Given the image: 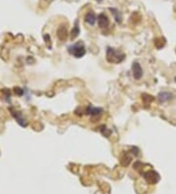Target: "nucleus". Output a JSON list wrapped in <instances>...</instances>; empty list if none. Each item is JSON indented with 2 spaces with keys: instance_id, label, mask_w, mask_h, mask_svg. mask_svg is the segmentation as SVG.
Here are the masks:
<instances>
[{
  "instance_id": "obj_1",
  "label": "nucleus",
  "mask_w": 176,
  "mask_h": 194,
  "mask_svg": "<svg viewBox=\"0 0 176 194\" xmlns=\"http://www.w3.org/2000/svg\"><path fill=\"white\" fill-rule=\"evenodd\" d=\"M106 57H107V61L110 62V63L119 64L124 60L125 55L119 50H116V49L112 48V47H108Z\"/></svg>"
},
{
  "instance_id": "obj_2",
  "label": "nucleus",
  "mask_w": 176,
  "mask_h": 194,
  "mask_svg": "<svg viewBox=\"0 0 176 194\" xmlns=\"http://www.w3.org/2000/svg\"><path fill=\"white\" fill-rule=\"evenodd\" d=\"M68 51L70 54L74 56L75 58H81L86 53L84 43H83L82 41H78V42L74 43L73 45H70L68 47Z\"/></svg>"
},
{
  "instance_id": "obj_3",
  "label": "nucleus",
  "mask_w": 176,
  "mask_h": 194,
  "mask_svg": "<svg viewBox=\"0 0 176 194\" xmlns=\"http://www.w3.org/2000/svg\"><path fill=\"white\" fill-rule=\"evenodd\" d=\"M143 176H144L145 180H146L149 184H156V183H158V181H160V179H161L160 175H158L157 172H155V171H153V170L146 172L145 174L143 175Z\"/></svg>"
},
{
  "instance_id": "obj_4",
  "label": "nucleus",
  "mask_w": 176,
  "mask_h": 194,
  "mask_svg": "<svg viewBox=\"0 0 176 194\" xmlns=\"http://www.w3.org/2000/svg\"><path fill=\"white\" fill-rule=\"evenodd\" d=\"M132 74L135 80H140L143 77V69H142L141 65L138 62H134L132 65Z\"/></svg>"
},
{
  "instance_id": "obj_5",
  "label": "nucleus",
  "mask_w": 176,
  "mask_h": 194,
  "mask_svg": "<svg viewBox=\"0 0 176 194\" xmlns=\"http://www.w3.org/2000/svg\"><path fill=\"white\" fill-rule=\"evenodd\" d=\"M57 35H58V38L61 41H66L69 36V32H68V28H67V27L61 26L59 28L58 31H57Z\"/></svg>"
},
{
  "instance_id": "obj_6",
  "label": "nucleus",
  "mask_w": 176,
  "mask_h": 194,
  "mask_svg": "<svg viewBox=\"0 0 176 194\" xmlns=\"http://www.w3.org/2000/svg\"><path fill=\"white\" fill-rule=\"evenodd\" d=\"M98 24H99V27L100 28H107L109 26V19L106 15H105L104 13H101L99 15V17H98Z\"/></svg>"
},
{
  "instance_id": "obj_7",
  "label": "nucleus",
  "mask_w": 176,
  "mask_h": 194,
  "mask_svg": "<svg viewBox=\"0 0 176 194\" xmlns=\"http://www.w3.org/2000/svg\"><path fill=\"white\" fill-rule=\"evenodd\" d=\"M171 97H172V94L169 92H166V91L160 92L158 95V101H160V103H165L166 101H169Z\"/></svg>"
},
{
  "instance_id": "obj_8",
  "label": "nucleus",
  "mask_w": 176,
  "mask_h": 194,
  "mask_svg": "<svg viewBox=\"0 0 176 194\" xmlns=\"http://www.w3.org/2000/svg\"><path fill=\"white\" fill-rule=\"evenodd\" d=\"M96 20H97V18H96V15L93 12H88L85 15V22L88 25H90V26H94L96 23Z\"/></svg>"
},
{
  "instance_id": "obj_9",
  "label": "nucleus",
  "mask_w": 176,
  "mask_h": 194,
  "mask_svg": "<svg viewBox=\"0 0 176 194\" xmlns=\"http://www.w3.org/2000/svg\"><path fill=\"white\" fill-rule=\"evenodd\" d=\"M102 112L103 110L101 108H96V107H92V106H89L86 110V114L90 115V116H99Z\"/></svg>"
},
{
  "instance_id": "obj_10",
  "label": "nucleus",
  "mask_w": 176,
  "mask_h": 194,
  "mask_svg": "<svg viewBox=\"0 0 176 194\" xmlns=\"http://www.w3.org/2000/svg\"><path fill=\"white\" fill-rule=\"evenodd\" d=\"M79 31H80V28H79V25H78V20L75 21V25L73 28L72 32H70V39L73 40L77 36L79 35Z\"/></svg>"
},
{
  "instance_id": "obj_11",
  "label": "nucleus",
  "mask_w": 176,
  "mask_h": 194,
  "mask_svg": "<svg viewBox=\"0 0 176 194\" xmlns=\"http://www.w3.org/2000/svg\"><path fill=\"white\" fill-rule=\"evenodd\" d=\"M110 11L112 14V16H114L116 22L117 24H120L121 23V14L119 13V11L117 9H116V8H110Z\"/></svg>"
},
{
  "instance_id": "obj_12",
  "label": "nucleus",
  "mask_w": 176,
  "mask_h": 194,
  "mask_svg": "<svg viewBox=\"0 0 176 194\" xmlns=\"http://www.w3.org/2000/svg\"><path fill=\"white\" fill-rule=\"evenodd\" d=\"M174 81H175V82H176V76H175V77H174Z\"/></svg>"
},
{
  "instance_id": "obj_13",
  "label": "nucleus",
  "mask_w": 176,
  "mask_h": 194,
  "mask_svg": "<svg viewBox=\"0 0 176 194\" xmlns=\"http://www.w3.org/2000/svg\"><path fill=\"white\" fill-rule=\"evenodd\" d=\"M97 1H102V0H97Z\"/></svg>"
}]
</instances>
